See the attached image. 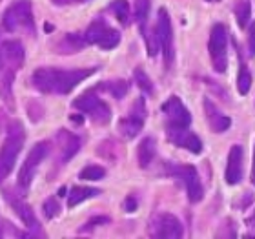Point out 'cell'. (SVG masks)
<instances>
[{
	"label": "cell",
	"mask_w": 255,
	"mask_h": 239,
	"mask_svg": "<svg viewBox=\"0 0 255 239\" xmlns=\"http://www.w3.org/2000/svg\"><path fill=\"white\" fill-rule=\"evenodd\" d=\"M95 73V68H38L31 75L33 88L46 95H68L69 91Z\"/></svg>",
	"instance_id": "1"
},
{
	"label": "cell",
	"mask_w": 255,
	"mask_h": 239,
	"mask_svg": "<svg viewBox=\"0 0 255 239\" xmlns=\"http://www.w3.org/2000/svg\"><path fill=\"white\" fill-rule=\"evenodd\" d=\"M26 59V51L18 40L0 42V97L5 102L11 101L13 80Z\"/></svg>",
	"instance_id": "2"
},
{
	"label": "cell",
	"mask_w": 255,
	"mask_h": 239,
	"mask_svg": "<svg viewBox=\"0 0 255 239\" xmlns=\"http://www.w3.org/2000/svg\"><path fill=\"white\" fill-rule=\"evenodd\" d=\"M26 141V130L20 121H13L7 126V133L2 146H0V183H4L5 177L13 172V166L16 163V157L24 148Z\"/></svg>",
	"instance_id": "3"
},
{
	"label": "cell",
	"mask_w": 255,
	"mask_h": 239,
	"mask_svg": "<svg viewBox=\"0 0 255 239\" xmlns=\"http://www.w3.org/2000/svg\"><path fill=\"white\" fill-rule=\"evenodd\" d=\"M4 29L9 33H24L29 37L37 35L35 29V16H33V5L29 0H16L5 9L2 16Z\"/></svg>",
	"instance_id": "4"
},
{
	"label": "cell",
	"mask_w": 255,
	"mask_h": 239,
	"mask_svg": "<svg viewBox=\"0 0 255 239\" xmlns=\"http://www.w3.org/2000/svg\"><path fill=\"white\" fill-rule=\"evenodd\" d=\"M208 51L212 57L213 69L217 73H224L228 68V33L223 24H215L210 31Z\"/></svg>",
	"instance_id": "5"
},
{
	"label": "cell",
	"mask_w": 255,
	"mask_h": 239,
	"mask_svg": "<svg viewBox=\"0 0 255 239\" xmlns=\"http://www.w3.org/2000/svg\"><path fill=\"white\" fill-rule=\"evenodd\" d=\"M166 174L182 181V185L186 188L188 199L191 203H199L204 197L201 177H199L197 168L193 165H166Z\"/></svg>",
	"instance_id": "6"
},
{
	"label": "cell",
	"mask_w": 255,
	"mask_h": 239,
	"mask_svg": "<svg viewBox=\"0 0 255 239\" xmlns=\"http://www.w3.org/2000/svg\"><path fill=\"white\" fill-rule=\"evenodd\" d=\"M84 38L88 44H95L101 49H113L121 42V31L108 26V22L104 18H95L90 24V27L86 29Z\"/></svg>",
	"instance_id": "7"
},
{
	"label": "cell",
	"mask_w": 255,
	"mask_h": 239,
	"mask_svg": "<svg viewBox=\"0 0 255 239\" xmlns=\"http://www.w3.org/2000/svg\"><path fill=\"white\" fill-rule=\"evenodd\" d=\"M155 37H157V42H159V49L162 51V57H164L166 68L170 69L173 59H175V51H173V27H171V18L168 15V11L164 7L159 9V15H157V24H155Z\"/></svg>",
	"instance_id": "8"
},
{
	"label": "cell",
	"mask_w": 255,
	"mask_h": 239,
	"mask_svg": "<svg viewBox=\"0 0 255 239\" xmlns=\"http://www.w3.org/2000/svg\"><path fill=\"white\" fill-rule=\"evenodd\" d=\"M73 108L82 112L84 115L91 119V121L99 122V124H108L112 119V110L106 102L102 101L101 97H97L93 91H88L84 95H80L79 99L73 101Z\"/></svg>",
	"instance_id": "9"
},
{
	"label": "cell",
	"mask_w": 255,
	"mask_h": 239,
	"mask_svg": "<svg viewBox=\"0 0 255 239\" xmlns=\"http://www.w3.org/2000/svg\"><path fill=\"white\" fill-rule=\"evenodd\" d=\"M48 155H49V143H46V141L37 143L31 150H29L27 159L24 161V165H22L20 172H18V181H16V183H18V188L27 190V188L31 186L33 179H35V174H37L38 165H40Z\"/></svg>",
	"instance_id": "10"
},
{
	"label": "cell",
	"mask_w": 255,
	"mask_h": 239,
	"mask_svg": "<svg viewBox=\"0 0 255 239\" xmlns=\"http://www.w3.org/2000/svg\"><path fill=\"white\" fill-rule=\"evenodd\" d=\"M149 236L151 238H166V239H179L184 236L182 223L168 212H160L153 216L149 221Z\"/></svg>",
	"instance_id": "11"
},
{
	"label": "cell",
	"mask_w": 255,
	"mask_h": 239,
	"mask_svg": "<svg viewBox=\"0 0 255 239\" xmlns=\"http://www.w3.org/2000/svg\"><path fill=\"white\" fill-rule=\"evenodd\" d=\"M162 113L166 117V130H184L191 124L190 112L177 95H171L162 104Z\"/></svg>",
	"instance_id": "12"
},
{
	"label": "cell",
	"mask_w": 255,
	"mask_h": 239,
	"mask_svg": "<svg viewBox=\"0 0 255 239\" xmlns=\"http://www.w3.org/2000/svg\"><path fill=\"white\" fill-rule=\"evenodd\" d=\"M144 121H146V102L140 97L133 102L129 115L119 121V132L123 133L126 139H135L142 130Z\"/></svg>",
	"instance_id": "13"
},
{
	"label": "cell",
	"mask_w": 255,
	"mask_h": 239,
	"mask_svg": "<svg viewBox=\"0 0 255 239\" xmlns=\"http://www.w3.org/2000/svg\"><path fill=\"white\" fill-rule=\"evenodd\" d=\"M7 201H9L11 207L15 208V212L20 216V219L24 221V225L27 227V230H31V232H27V234H26L27 238H33V236H44L42 230H40V225H38L37 218H35V214H33L31 207H27L26 203L22 201L20 197H16V196L9 197Z\"/></svg>",
	"instance_id": "14"
},
{
	"label": "cell",
	"mask_w": 255,
	"mask_h": 239,
	"mask_svg": "<svg viewBox=\"0 0 255 239\" xmlns=\"http://www.w3.org/2000/svg\"><path fill=\"white\" fill-rule=\"evenodd\" d=\"M243 170H245V152L241 146H232L228 155V165H226V183L228 185H237L243 179Z\"/></svg>",
	"instance_id": "15"
},
{
	"label": "cell",
	"mask_w": 255,
	"mask_h": 239,
	"mask_svg": "<svg viewBox=\"0 0 255 239\" xmlns=\"http://www.w3.org/2000/svg\"><path fill=\"white\" fill-rule=\"evenodd\" d=\"M166 135L170 139V143H173L175 146L186 148L190 152H193V154H201V139L197 137L195 133L188 132V128H184V130H166Z\"/></svg>",
	"instance_id": "16"
},
{
	"label": "cell",
	"mask_w": 255,
	"mask_h": 239,
	"mask_svg": "<svg viewBox=\"0 0 255 239\" xmlns=\"http://www.w3.org/2000/svg\"><path fill=\"white\" fill-rule=\"evenodd\" d=\"M57 143L60 146V163H68L80 150V139L68 130H60L57 133Z\"/></svg>",
	"instance_id": "17"
},
{
	"label": "cell",
	"mask_w": 255,
	"mask_h": 239,
	"mask_svg": "<svg viewBox=\"0 0 255 239\" xmlns=\"http://www.w3.org/2000/svg\"><path fill=\"white\" fill-rule=\"evenodd\" d=\"M204 113H206L208 124H210V128H212V132L223 133L232 126L230 117L223 115V112H221L210 99H204Z\"/></svg>",
	"instance_id": "18"
},
{
	"label": "cell",
	"mask_w": 255,
	"mask_h": 239,
	"mask_svg": "<svg viewBox=\"0 0 255 239\" xmlns=\"http://www.w3.org/2000/svg\"><path fill=\"white\" fill-rule=\"evenodd\" d=\"M157 155V144H155L153 137H144L140 143H138L137 148V159H138V166L140 168H148L151 165V161L155 159Z\"/></svg>",
	"instance_id": "19"
},
{
	"label": "cell",
	"mask_w": 255,
	"mask_h": 239,
	"mask_svg": "<svg viewBox=\"0 0 255 239\" xmlns=\"http://www.w3.org/2000/svg\"><path fill=\"white\" fill-rule=\"evenodd\" d=\"M101 194V190L97 188H90V186H73L68 194V207L73 208L77 205H80L82 201L90 199V197H95Z\"/></svg>",
	"instance_id": "20"
},
{
	"label": "cell",
	"mask_w": 255,
	"mask_h": 239,
	"mask_svg": "<svg viewBox=\"0 0 255 239\" xmlns=\"http://www.w3.org/2000/svg\"><path fill=\"white\" fill-rule=\"evenodd\" d=\"M86 38L84 35H79V33H73V35H66V37L60 40L59 44V51L64 55H69V53H75V51H79L86 46Z\"/></svg>",
	"instance_id": "21"
},
{
	"label": "cell",
	"mask_w": 255,
	"mask_h": 239,
	"mask_svg": "<svg viewBox=\"0 0 255 239\" xmlns=\"http://www.w3.org/2000/svg\"><path fill=\"white\" fill-rule=\"evenodd\" d=\"M97 90L108 91V93L113 95L115 99H123L128 93V90H129V86H128L126 80L117 79V80H106V82H102V84L97 86Z\"/></svg>",
	"instance_id": "22"
},
{
	"label": "cell",
	"mask_w": 255,
	"mask_h": 239,
	"mask_svg": "<svg viewBox=\"0 0 255 239\" xmlns=\"http://www.w3.org/2000/svg\"><path fill=\"white\" fill-rule=\"evenodd\" d=\"M108 9L112 11V15L123 26H128V22H129V4H128V0H113L112 4L108 5Z\"/></svg>",
	"instance_id": "23"
},
{
	"label": "cell",
	"mask_w": 255,
	"mask_h": 239,
	"mask_svg": "<svg viewBox=\"0 0 255 239\" xmlns=\"http://www.w3.org/2000/svg\"><path fill=\"white\" fill-rule=\"evenodd\" d=\"M250 16H252V2L250 0H241L239 4L235 5V18H237V24H239L241 29H245L250 24Z\"/></svg>",
	"instance_id": "24"
},
{
	"label": "cell",
	"mask_w": 255,
	"mask_h": 239,
	"mask_svg": "<svg viewBox=\"0 0 255 239\" xmlns=\"http://www.w3.org/2000/svg\"><path fill=\"white\" fill-rule=\"evenodd\" d=\"M149 4L151 0H135V18L138 22L140 33L146 31V24H148V15H149Z\"/></svg>",
	"instance_id": "25"
},
{
	"label": "cell",
	"mask_w": 255,
	"mask_h": 239,
	"mask_svg": "<svg viewBox=\"0 0 255 239\" xmlns=\"http://www.w3.org/2000/svg\"><path fill=\"white\" fill-rule=\"evenodd\" d=\"M106 176V170L99 165H88L84 166L79 174V179L82 181H101L102 177Z\"/></svg>",
	"instance_id": "26"
},
{
	"label": "cell",
	"mask_w": 255,
	"mask_h": 239,
	"mask_svg": "<svg viewBox=\"0 0 255 239\" xmlns=\"http://www.w3.org/2000/svg\"><path fill=\"white\" fill-rule=\"evenodd\" d=\"M252 88V73L246 69L245 64H241L239 75H237V90L241 95H246Z\"/></svg>",
	"instance_id": "27"
},
{
	"label": "cell",
	"mask_w": 255,
	"mask_h": 239,
	"mask_svg": "<svg viewBox=\"0 0 255 239\" xmlns=\"http://www.w3.org/2000/svg\"><path fill=\"white\" fill-rule=\"evenodd\" d=\"M133 79H135L137 86L144 93H148V95L153 93V82H151V79H149L148 75L144 73V69H140V68L135 69V71H133Z\"/></svg>",
	"instance_id": "28"
},
{
	"label": "cell",
	"mask_w": 255,
	"mask_h": 239,
	"mask_svg": "<svg viewBox=\"0 0 255 239\" xmlns=\"http://www.w3.org/2000/svg\"><path fill=\"white\" fill-rule=\"evenodd\" d=\"M44 214H46V218L53 219L57 218L60 214V203L57 197H48L46 203H44Z\"/></svg>",
	"instance_id": "29"
},
{
	"label": "cell",
	"mask_w": 255,
	"mask_h": 239,
	"mask_svg": "<svg viewBox=\"0 0 255 239\" xmlns=\"http://www.w3.org/2000/svg\"><path fill=\"white\" fill-rule=\"evenodd\" d=\"M108 221H110V219H108V218H95V219H91L90 223H88V225H84V227H82V229H80V232H86V230H91V229H93V227H95V225L108 223Z\"/></svg>",
	"instance_id": "30"
},
{
	"label": "cell",
	"mask_w": 255,
	"mask_h": 239,
	"mask_svg": "<svg viewBox=\"0 0 255 239\" xmlns=\"http://www.w3.org/2000/svg\"><path fill=\"white\" fill-rule=\"evenodd\" d=\"M248 48H250V55H255V24L252 22L250 35H248Z\"/></svg>",
	"instance_id": "31"
},
{
	"label": "cell",
	"mask_w": 255,
	"mask_h": 239,
	"mask_svg": "<svg viewBox=\"0 0 255 239\" xmlns=\"http://www.w3.org/2000/svg\"><path fill=\"white\" fill-rule=\"evenodd\" d=\"M53 4L57 5H73V4H82V2H88V0H51Z\"/></svg>",
	"instance_id": "32"
},
{
	"label": "cell",
	"mask_w": 255,
	"mask_h": 239,
	"mask_svg": "<svg viewBox=\"0 0 255 239\" xmlns=\"http://www.w3.org/2000/svg\"><path fill=\"white\" fill-rule=\"evenodd\" d=\"M124 208H126L128 212H133V210L137 208V199H135V197H128L126 203H124Z\"/></svg>",
	"instance_id": "33"
},
{
	"label": "cell",
	"mask_w": 255,
	"mask_h": 239,
	"mask_svg": "<svg viewBox=\"0 0 255 239\" xmlns=\"http://www.w3.org/2000/svg\"><path fill=\"white\" fill-rule=\"evenodd\" d=\"M246 223H248V227H255V214H254V218L246 219Z\"/></svg>",
	"instance_id": "34"
},
{
	"label": "cell",
	"mask_w": 255,
	"mask_h": 239,
	"mask_svg": "<svg viewBox=\"0 0 255 239\" xmlns=\"http://www.w3.org/2000/svg\"><path fill=\"white\" fill-rule=\"evenodd\" d=\"M252 181H254V185H255V150H254V170H252Z\"/></svg>",
	"instance_id": "35"
},
{
	"label": "cell",
	"mask_w": 255,
	"mask_h": 239,
	"mask_svg": "<svg viewBox=\"0 0 255 239\" xmlns=\"http://www.w3.org/2000/svg\"><path fill=\"white\" fill-rule=\"evenodd\" d=\"M206 2H219V0H206Z\"/></svg>",
	"instance_id": "36"
},
{
	"label": "cell",
	"mask_w": 255,
	"mask_h": 239,
	"mask_svg": "<svg viewBox=\"0 0 255 239\" xmlns=\"http://www.w3.org/2000/svg\"><path fill=\"white\" fill-rule=\"evenodd\" d=\"M0 2H2V0H0Z\"/></svg>",
	"instance_id": "37"
}]
</instances>
